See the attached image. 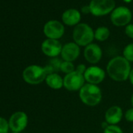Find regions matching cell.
Returning <instances> with one entry per match:
<instances>
[{"instance_id": "obj_7", "label": "cell", "mask_w": 133, "mask_h": 133, "mask_svg": "<svg viewBox=\"0 0 133 133\" xmlns=\"http://www.w3.org/2000/svg\"><path fill=\"white\" fill-rule=\"evenodd\" d=\"M132 18L131 10L126 6L115 8L110 14L111 23L117 27H123L129 24Z\"/></svg>"}, {"instance_id": "obj_16", "label": "cell", "mask_w": 133, "mask_h": 133, "mask_svg": "<svg viewBox=\"0 0 133 133\" xmlns=\"http://www.w3.org/2000/svg\"><path fill=\"white\" fill-rule=\"evenodd\" d=\"M45 82L46 85L53 90H59L63 88V78L58 73L48 75Z\"/></svg>"}, {"instance_id": "obj_14", "label": "cell", "mask_w": 133, "mask_h": 133, "mask_svg": "<svg viewBox=\"0 0 133 133\" xmlns=\"http://www.w3.org/2000/svg\"><path fill=\"white\" fill-rule=\"evenodd\" d=\"M124 117V112L121 107L114 105L110 107L105 112L104 121L109 125H117Z\"/></svg>"}, {"instance_id": "obj_29", "label": "cell", "mask_w": 133, "mask_h": 133, "mask_svg": "<svg viewBox=\"0 0 133 133\" xmlns=\"http://www.w3.org/2000/svg\"><path fill=\"white\" fill-rule=\"evenodd\" d=\"M131 107H133V93L131 96Z\"/></svg>"}, {"instance_id": "obj_6", "label": "cell", "mask_w": 133, "mask_h": 133, "mask_svg": "<svg viewBox=\"0 0 133 133\" xmlns=\"http://www.w3.org/2000/svg\"><path fill=\"white\" fill-rule=\"evenodd\" d=\"M84 75L75 71L63 77V88L69 92H79L85 84Z\"/></svg>"}, {"instance_id": "obj_8", "label": "cell", "mask_w": 133, "mask_h": 133, "mask_svg": "<svg viewBox=\"0 0 133 133\" xmlns=\"http://www.w3.org/2000/svg\"><path fill=\"white\" fill-rule=\"evenodd\" d=\"M106 75V71L97 65H91L88 66L84 73L85 82L96 85H99L105 80Z\"/></svg>"}, {"instance_id": "obj_13", "label": "cell", "mask_w": 133, "mask_h": 133, "mask_svg": "<svg viewBox=\"0 0 133 133\" xmlns=\"http://www.w3.org/2000/svg\"><path fill=\"white\" fill-rule=\"evenodd\" d=\"M28 115L23 111H18L10 117L9 126L14 132H21L25 129L28 125Z\"/></svg>"}, {"instance_id": "obj_28", "label": "cell", "mask_w": 133, "mask_h": 133, "mask_svg": "<svg viewBox=\"0 0 133 133\" xmlns=\"http://www.w3.org/2000/svg\"><path fill=\"white\" fill-rule=\"evenodd\" d=\"M108 125H109V124H108L105 121H103V122L101 123V126H102V128H103V130H104V129H105Z\"/></svg>"}, {"instance_id": "obj_26", "label": "cell", "mask_w": 133, "mask_h": 133, "mask_svg": "<svg viewBox=\"0 0 133 133\" xmlns=\"http://www.w3.org/2000/svg\"><path fill=\"white\" fill-rule=\"evenodd\" d=\"M82 13L84 14H89L90 13V8H89V6H85L82 8Z\"/></svg>"}, {"instance_id": "obj_22", "label": "cell", "mask_w": 133, "mask_h": 133, "mask_svg": "<svg viewBox=\"0 0 133 133\" xmlns=\"http://www.w3.org/2000/svg\"><path fill=\"white\" fill-rule=\"evenodd\" d=\"M9 128V122L5 118L0 117V133H8Z\"/></svg>"}, {"instance_id": "obj_4", "label": "cell", "mask_w": 133, "mask_h": 133, "mask_svg": "<svg viewBox=\"0 0 133 133\" xmlns=\"http://www.w3.org/2000/svg\"><path fill=\"white\" fill-rule=\"evenodd\" d=\"M47 72L44 66L39 65H30L24 70L23 78L28 84L38 85L45 81Z\"/></svg>"}, {"instance_id": "obj_27", "label": "cell", "mask_w": 133, "mask_h": 133, "mask_svg": "<svg viewBox=\"0 0 133 133\" xmlns=\"http://www.w3.org/2000/svg\"><path fill=\"white\" fill-rule=\"evenodd\" d=\"M128 81L131 83V85H133V68L131 70V72H130V75H129V78H128Z\"/></svg>"}, {"instance_id": "obj_5", "label": "cell", "mask_w": 133, "mask_h": 133, "mask_svg": "<svg viewBox=\"0 0 133 133\" xmlns=\"http://www.w3.org/2000/svg\"><path fill=\"white\" fill-rule=\"evenodd\" d=\"M90 13L96 17L105 16L115 9L114 0H91L89 3Z\"/></svg>"}, {"instance_id": "obj_1", "label": "cell", "mask_w": 133, "mask_h": 133, "mask_svg": "<svg viewBox=\"0 0 133 133\" xmlns=\"http://www.w3.org/2000/svg\"><path fill=\"white\" fill-rule=\"evenodd\" d=\"M131 68V63L123 56H117L111 58L107 63L106 72L113 81L122 82L128 80Z\"/></svg>"}, {"instance_id": "obj_31", "label": "cell", "mask_w": 133, "mask_h": 133, "mask_svg": "<svg viewBox=\"0 0 133 133\" xmlns=\"http://www.w3.org/2000/svg\"><path fill=\"white\" fill-rule=\"evenodd\" d=\"M13 133H20V132H13Z\"/></svg>"}, {"instance_id": "obj_2", "label": "cell", "mask_w": 133, "mask_h": 133, "mask_svg": "<svg viewBox=\"0 0 133 133\" xmlns=\"http://www.w3.org/2000/svg\"><path fill=\"white\" fill-rule=\"evenodd\" d=\"M78 96L83 104L88 107H96L101 103L103 94L99 85L85 83L79 90Z\"/></svg>"}, {"instance_id": "obj_11", "label": "cell", "mask_w": 133, "mask_h": 133, "mask_svg": "<svg viewBox=\"0 0 133 133\" xmlns=\"http://www.w3.org/2000/svg\"><path fill=\"white\" fill-rule=\"evenodd\" d=\"M83 56L89 63L91 65H96L103 57V50L98 44L92 42L85 47Z\"/></svg>"}, {"instance_id": "obj_23", "label": "cell", "mask_w": 133, "mask_h": 133, "mask_svg": "<svg viewBox=\"0 0 133 133\" xmlns=\"http://www.w3.org/2000/svg\"><path fill=\"white\" fill-rule=\"evenodd\" d=\"M124 117L128 122L133 123V107H131V108L128 109L124 113Z\"/></svg>"}, {"instance_id": "obj_24", "label": "cell", "mask_w": 133, "mask_h": 133, "mask_svg": "<svg viewBox=\"0 0 133 133\" xmlns=\"http://www.w3.org/2000/svg\"><path fill=\"white\" fill-rule=\"evenodd\" d=\"M124 33L128 38L133 39V24H129L125 26Z\"/></svg>"}, {"instance_id": "obj_25", "label": "cell", "mask_w": 133, "mask_h": 133, "mask_svg": "<svg viewBox=\"0 0 133 133\" xmlns=\"http://www.w3.org/2000/svg\"><path fill=\"white\" fill-rule=\"evenodd\" d=\"M87 68H88V66H86L85 64H84V63H80V64H78V65L76 66L75 71H77L78 72H79V73L84 75V73L85 72Z\"/></svg>"}, {"instance_id": "obj_10", "label": "cell", "mask_w": 133, "mask_h": 133, "mask_svg": "<svg viewBox=\"0 0 133 133\" xmlns=\"http://www.w3.org/2000/svg\"><path fill=\"white\" fill-rule=\"evenodd\" d=\"M81 54V49L75 42H70L63 45L60 53L61 59L63 61L75 62L77 60Z\"/></svg>"}, {"instance_id": "obj_18", "label": "cell", "mask_w": 133, "mask_h": 133, "mask_svg": "<svg viewBox=\"0 0 133 133\" xmlns=\"http://www.w3.org/2000/svg\"><path fill=\"white\" fill-rule=\"evenodd\" d=\"M94 33H95V39L99 42H105L109 38L110 35V31L109 28L104 26L97 28Z\"/></svg>"}, {"instance_id": "obj_12", "label": "cell", "mask_w": 133, "mask_h": 133, "mask_svg": "<svg viewBox=\"0 0 133 133\" xmlns=\"http://www.w3.org/2000/svg\"><path fill=\"white\" fill-rule=\"evenodd\" d=\"M62 48L63 45L59 40L50 38H47L43 41L41 45L42 52L50 58H55L60 56Z\"/></svg>"}, {"instance_id": "obj_21", "label": "cell", "mask_w": 133, "mask_h": 133, "mask_svg": "<svg viewBox=\"0 0 133 133\" xmlns=\"http://www.w3.org/2000/svg\"><path fill=\"white\" fill-rule=\"evenodd\" d=\"M103 133H124L121 128L118 125H108L104 130Z\"/></svg>"}, {"instance_id": "obj_15", "label": "cell", "mask_w": 133, "mask_h": 133, "mask_svg": "<svg viewBox=\"0 0 133 133\" xmlns=\"http://www.w3.org/2000/svg\"><path fill=\"white\" fill-rule=\"evenodd\" d=\"M81 13L76 9H68L62 14V21L68 26H76L80 24Z\"/></svg>"}, {"instance_id": "obj_32", "label": "cell", "mask_w": 133, "mask_h": 133, "mask_svg": "<svg viewBox=\"0 0 133 133\" xmlns=\"http://www.w3.org/2000/svg\"><path fill=\"white\" fill-rule=\"evenodd\" d=\"M132 131H133V125H132Z\"/></svg>"}, {"instance_id": "obj_9", "label": "cell", "mask_w": 133, "mask_h": 133, "mask_svg": "<svg viewBox=\"0 0 133 133\" xmlns=\"http://www.w3.org/2000/svg\"><path fill=\"white\" fill-rule=\"evenodd\" d=\"M43 32L48 38L59 40L64 35L65 28L63 23L56 20H52L44 25Z\"/></svg>"}, {"instance_id": "obj_17", "label": "cell", "mask_w": 133, "mask_h": 133, "mask_svg": "<svg viewBox=\"0 0 133 133\" xmlns=\"http://www.w3.org/2000/svg\"><path fill=\"white\" fill-rule=\"evenodd\" d=\"M63 62V59H59L58 57L51 58L48 63L44 66L47 75L52 74V73H58V71H60V66Z\"/></svg>"}, {"instance_id": "obj_30", "label": "cell", "mask_w": 133, "mask_h": 133, "mask_svg": "<svg viewBox=\"0 0 133 133\" xmlns=\"http://www.w3.org/2000/svg\"><path fill=\"white\" fill-rule=\"evenodd\" d=\"M124 1L125 2V3H130L131 0H124Z\"/></svg>"}, {"instance_id": "obj_3", "label": "cell", "mask_w": 133, "mask_h": 133, "mask_svg": "<svg viewBox=\"0 0 133 133\" xmlns=\"http://www.w3.org/2000/svg\"><path fill=\"white\" fill-rule=\"evenodd\" d=\"M95 31L85 23H80L76 25L73 30V40L80 47H86L92 43L95 39Z\"/></svg>"}, {"instance_id": "obj_20", "label": "cell", "mask_w": 133, "mask_h": 133, "mask_svg": "<svg viewBox=\"0 0 133 133\" xmlns=\"http://www.w3.org/2000/svg\"><path fill=\"white\" fill-rule=\"evenodd\" d=\"M122 56L130 63H133V42L128 44L123 49Z\"/></svg>"}, {"instance_id": "obj_19", "label": "cell", "mask_w": 133, "mask_h": 133, "mask_svg": "<svg viewBox=\"0 0 133 133\" xmlns=\"http://www.w3.org/2000/svg\"><path fill=\"white\" fill-rule=\"evenodd\" d=\"M75 68H76V66L73 62H68V61L63 60L61 66H60V71L66 75H68V74L75 71Z\"/></svg>"}]
</instances>
